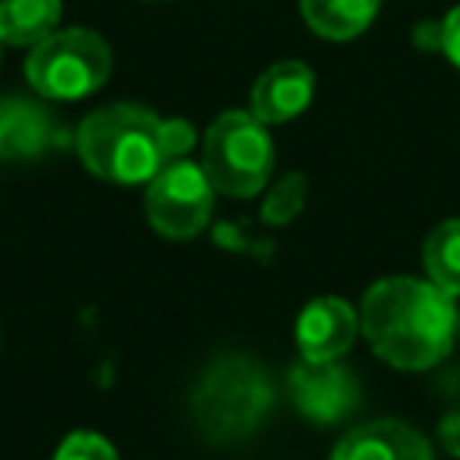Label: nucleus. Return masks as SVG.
<instances>
[{"label": "nucleus", "instance_id": "1", "mask_svg": "<svg viewBox=\"0 0 460 460\" xmlns=\"http://www.w3.org/2000/svg\"><path fill=\"white\" fill-rule=\"evenodd\" d=\"M359 331L370 349L399 370H428L449 356L460 313L453 295L417 277H385L363 295Z\"/></svg>", "mask_w": 460, "mask_h": 460}, {"label": "nucleus", "instance_id": "2", "mask_svg": "<svg viewBox=\"0 0 460 460\" xmlns=\"http://www.w3.org/2000/svg\"><path fill=\"white\" fill-rule=\"evenodd\" d=\"M198 133L187 119H162L140 104H104L75 129L83 165L108 183H147L162 165L183 158Z\"/></svg>", "mask_w": 460, "mask_h": 460}, {"label": "nucleus", "instance_id": "3", "mask_svg": "<svg viewBox=\"0 0 460 460\" xmlns=\"http://www.w3.org/2000/svg\"><path fill=\"white\" fill-rule=\"evenodd\" d=\"M194 420L212 442L248 438L273 410L270 374L248 356H219L205 367L194 395Z\"/></svg>", "mask_w": 460, "mask_h": 460}, {"label": "nucleus", "instance_id": "4", "mask_svg": "<svg viewBox=\"0 0 460 460\" xmlns=\"http://www.w3.org/2000/svg\"><path fill=\"white\" fill-rule=\"evenodd\" d=\"M111 75V47L93 29H54L29 47L25 79L43 101H79L101 90Z\"/></svg>", "mask_w": 460, "mask_h": 460}, {"label": "nucleus", "instance_id": "5", "mask_svg": "<svg viewBox=\"0 0 460 460\" xmlns=\"http://www.w3.org/2000/svg\"><path fill=\"white\" fill-rule=\"evenodd\" d=\"M201 169L219 194L252 198L273 172V140L252 111H223L201 140Z\"/></svg>", "mask_w": 460, "mask_h": 460}, {"label": "nucleus", "instance_id": "6", "mask_svg": "<svg viewBox=\"0 0 460 460\" xmlns=\"http://www.w3.org/2000/svg\"><path fill=\"white\" fill-rule=\"evenodd\" d=\"M212 198H216V187L208 183L205 169L187 158H176L147 180L144 212L162 237L187 241L205 230L212 216Z\"/></svg>", "mask_w": 460, "mask_h": 460}, {"label": "nucleus", "instance_id": "7", "mask_svg": "<svg viewBox=\"0 0 460 460\" xmlns=\"http://www.w3.org/2000/svg\"><path fill=\"white\" fill-rule=\"evenodd\" d=\"M288 395L313 424H338L359 406V381L334 359H298L288 370Z\"/></svg>", "mask_w": 460, "mask_h": 460}, {"label": "nucleus", "instance_id": "8", "mask_svg": "<svg viewBox=\"0 0 460 460\" xmlns=\"http://www.w3.org/2000/svg\"><path fill=\"white\" fill-rule=\"evenodd\" d=\"M65 140L54 111L32 97H0V162H32Z\"/></svg>", "mask_w": 460, "mask_h": 460}, {"label": "nucleus", "instance_id": "9", "mask_svg": "<svg viewBox=\"0 0 460 460\" xmlns=\"http://www.w3.org/2000/svg\"><path fill=\"white\" fill-rule=\"evenodd\" d=\"M356 331H359V316L345 298H334V295L313 298L295 323L302 359H316V363L345 356L349 345L356 341Z\"/></svg>", "mask_w": 460, "mask_h": 460}, {"label": "nucleus", "instance_id": "10", "mask_svg": "<svg viewBox=\"0 0 460 460\" xmlns=\"http://www.w3.org/2000/svg\"><path fill=\"white\" fill-rule=\"evenodd\" d=\"M316 90L313 68L305 61H277L252 83V115L266 126L295 119Z\"/></svg>", "mask_w": 460, "mask_h": 460}, {"label": "nucleus", "instance_id": "11", "mask_svg": "<svg viewBox=\"0 0 460 460\" xmlns=\"http://www.w3.org/2000/svg\"><path fill=\"white\" fill-rule=\"evenodd\" d=\"M331 460H435L431 442L402 420H370L352 428Z\"/></svg>", "mask_w": 460, "mask_h": 460}, {"label": "nucleus", "instance_id": "12", "mask_svg": "<svg viewBox=\"0 0 460 460\" xmlns=\"http://www.w3.org/2000/svg\"><path fill=\"white\" fill-rule=\"evenodd\" d=\"M61 22V0H0V43L36 47Z\"/></svg>", "mask_w": 460, "mask_h": 460}, {"label": "nucleus", "instance_id": "13", "mask_svg": "<svg viewBox=\"0 0 460 460\" xmlns=\"http://www.w3.org/2000/svg\"><path fill=\"white\" fill-rule=\"evenodd\" d=\"M377 4L381 0H302V14L323 40H352L374 22Z\"/></svg>", "mask_w": 460, "mask_h": 460}, {"label": "nucleus", "instance_id": "14", "mask_svg": "<svg viewBox=\"0 0 460 460\" xmlns=\"http://www.w3.org/2000/svg\"><path fill=\"white\" fill-rule=\"evenodd\" d=\"M424 273L446 295H460V219L438 223L424 241Z\"/></svg>", "mask_w": 460, "mask_h": 460}, {"label": "nucleus", "instance_id": "15", "mask_svg": "<svg viewBox=\"0 0 460 460\" xmlns=\"http://www.w3.org/2000/svg\"><path fill=\"white\" fill-rule=\"evenodd\" d=\"M302 201H305V172H288L270 194H266V205H262V219L266 223H288L302 212Z\"/></svg>", "mask_w": 460, "mask_h": 460}, {"label": "nucleus", "instance_id": "16", "mask_svg": "<svg viewBox=\"0 0 460 460\" xmlns=\"http://www.w3.org/2000/svg\"><path fill=\"white\" fill-rule=\"evenodd\" d=\"M54 460H119L115 446L97 431H72L54 449Z\"/></svg>", "mask_w": 460, "mask_h": 460}, {"label": "nucleus", "instance_id": "17", "mask_svg": "<svg viewBox=\"0 0 460 460\" xmlns=\"http://www.w3.org/2000/svg\"><path fill=\"white\" fill-rule=\"evenodd\" d=\"M438 29H442L438 47H442V50H446V58H449V61L460 68V4H456V7H453L446 18H442V25H438Z\"/></svg>", "mask_w": 460, "mask_h": 460}, {"label": "nucleus", "instance_id": "18", "mask_svg": "<svg viewBox=\"0 0 460 460\" xmlns=\"http://www.w3.org/2000/svg\"><path fill=\"white\" fill-rule=\"evenodd\" d=\"M438 446L449 456H460V410L449 413V417H442V424H438Z\"/></svg>", "mask_w": 460, "mask_h": 460}, {"label": "nucleus", "instance_id": "19", "mask_svg": "<svg viewBox=\"0 0 460 460\" xmlns=\"http://www.w3.org/2000/svg\"><path fill=\"white\" fill-rule=\"evenodd\" d=\"M0 47H4V43H0Z\"/></svg>", "mask_w": 460, "mask_h": 460}]
</instances>
